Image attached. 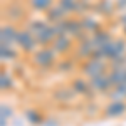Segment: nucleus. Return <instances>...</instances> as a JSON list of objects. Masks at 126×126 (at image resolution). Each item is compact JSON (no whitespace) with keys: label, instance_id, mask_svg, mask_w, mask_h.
<instances>
[{"label":"nucleus","instance_id":"28","mask_svg":"<svg viewBox=\"0 0 126 126\" xmlns=\"http://www.w3.org/2000/svg\"><path fill=\"white\" fill-rule=\"evenodd\" d=\"M42 126H59V121L56 118H46V121H44Z\"/></svg>","mask_w":126,"mask_h":126},{"label":"nucleus","instance_id":"14","mask_svg":"<svg viewBox=\"0 0 126 126\" xmlns=\"http://www.w3.org/2000/svg\"><path fill=\"white\" fill-rule=\"evenodd\" d=\"M56 3H57V0H25L27 9L32 10L34 14H46Z\"/></svg>","mask_w":126,"mask_h":126},{"label":"nucleus","instance_id":"7","mask_svg":"<svg viewBox=\"0 0 126 126\" xmlns=\"http://www.w3.org/2000/svg\"><path fill=\"white\" fill-rule=\"evenodd\" d=\"M50 47L54 49V52L57 54L59 57H67L71 54H74V49H76V40L69 35H61L56 37V40L52 42Z\"/></svg>","mask_w":126,"mask_h":126},{"label":"nucleus","instance_id":"16","mask_svg":"<svg viewBox=\"0 0 126 126\" xmlns=\"http://www.w3.org/2000/svg\"><path fill=\"white\" fill-rule=\"evenodd\" d=\"M79 19H81V24H82L84 32H86V34H89V35H93V34H96L97 30L103 29V24H101L97 19H94L93 15H89V14L81 15Z\"/></svg>","mask_w":126,"mask_h":126},{"label":"nucleus","instance_id":"2","mask_svg":"<svg viewBox=\"0 0 126 126\" xmlns=\"http://www.w3.org/2000/svg\"><path fill=\"white\" fill-rule=\"evenodd\" d=\"M103 59L106 62H111L114 59H121L126 56V37H114L109 44H106L104 47L99 49Z\"/></svg>","mask_w":126,"mask_h":126},{"label":"nucleus","instance_id":"22","mask_svg":"<svg viewBox=\"0 0 126 126\" xmlns=\"http://www.w3.org/2000/svg\"><path fill=\"white\" fill-rule=\"evenodd\" d=\"M20 52L14 46H5L2 44L0 46V57H2V62H15L19 59Z\"/></svg>","mask_w":126,"mask_h":126},{"label":"nucleus","instance_id":"27","mask_svg":"<svg viewBox=\"0 0 126 126\" xmlns=\"http://www.w3.org/2000/svg\"><path fill=\"white\" fill-rule=\"evenodd\" d=\"M118 12H126V0H114Z\"/></svg>","mask_w":126,"mask_h":126},{"label":"nucleus","instance_id":"26","mask_svg":"<svg viewBox=\"0 0 126 126\" xmlns=\"http://www.w3.org/2000/svg\"><path fill=\"white\" fill-rule=\"evenodd\" d=\"M99 111V106H96V103H87V108H86V114H89V116H93L94 113H97Z\"/></svg>","mask_w":126,"mask_h":126},{"label":"nucleus","instance_id":"13","mask_svg":"<svg viewBox=\"0 0 126 126\" xmlns=\"http://www.w3.org/2000/svg\"><path fill=\"white\" fill-rule=\"evenodd\" d=\"M56 30H54V27L50 25V24H47L44 29L40 30L39 34L35 35V40H37V44H39V47H50L52 46V42L56 40Z\"/></svg>","mask_w":126,"mask_h":126},{"label":"nucleus","instance_id":"11","mask_svg":"<svg viewBox=\"0 0 126 126\" xmlns=\"http://www.w3.org/2000/svg\"><path fill=\"white\" fill-rule=\"evenodd\" d=\"M89 84H91V87L96 91L97 94H103V96H106L108 93L113 89V84H111V81L108 78V72L106 74H99L96 78H91Z\"/></svg>","mask_w":126,"mask_h":126},{"label":"nucleus","instance_id":"19","mask_svg":"<svg viewBox=\"0 0 126 126\" xmlns=\"http://www.w3.org/2000/svg\"><path fill=\"white\" fill-rule=\"evenodd\" d=\"M94 12L104 15V17H111V15L116 12L114 0H96V3H94Z\"/></svg>","mask_w":126,"mask_h":126},{"label":"nucleus","instance_id":"10","mask_svg":"<svg viewBox=\"0 0 126 126\" xmlns=\"http://www.w3.org/2000/svg\"><path fill=\"white\" fill-rule=\"evenodd\" d=\"M19 25L10 24V22H3L0 27V40L5 46H15L17 42V35H19Z\"/></svg>","mask_w":126,"mask_h":126},{"label":"nucleus","instance_id":"6","mask_svg":"<svg viewBox=\"0 0 126 126\" xmlns=\"http://www.w3.org/2000/svg\"><path fill=\"white\" fill-rule=\"evenodd\" d=\"M69 86L71 89L76 93V96H82V97H87L89 101H93L94 97H96V91L91 87L89 84V79L84 78V76H76V78H72L69 81Z\"/></svg>","mask_w":126,"mask_h":126},{"label":"nucleus","instance_id":"5","mask_svg":"<svg viewBox=\"0 0 126 126\" xmlns=\"http://www.w3.org/2000/svg\"><path fill=\"white\" fill-rule=\"evenodd\" d=\"M15 46L20 49L22 54H27V56H32L39 49V44H37V40L34 37V34H30L25 27H20L19 29V35H17Z\"/></svg>","mask_w":126,"mask_h":126},{"label":"nucleus","instance_id":"18","mask_svg":"<svg viewBox=\"0 0 126 126\" xmlns=\"http://www.w3.org/2000/svg\"><path fill=\"white\" fill-rule=\"evenodd\" d=\"M113 39H114V37H113V34H111L108 29H104V27H103L101 30H97L96 34H93V35H91V40H93V44H94V47H96V49L104 47V46L109 44Z\"/></svg>","mask_w":126,"mask_h":126},{"label":"nucleus","instance_id":"24","mask_svg":"<svg viewBox=\"0 0 126 126\" xmlns=\"http://www.w3.org/2000/svg\"><path fill=\"white\" fill-rule=\"evenodd\" d=\"M14 86H15V78L12 76V72L2 69V72H0V87H2V93L12 91Z\"/></svg>","mask_w":126,"mask_h":126},{"label":"nucleus","instance_id":"12","mask_svg":"<svg viewBox=\"0 0 126 126\" xmlns=\"http://www.w3.org/2000/svg\"><path fill=\"white\" fill-rule=\"evenodd\" d=\"M76 93L71 89V86H61V87H56L52 91V99L56 103H61V104H69L76 99Z\"/></svg>","mask_w":126,"mask_h":126},{"label":"nucleus","instance_id":"15","mask_svg":"<svg viewBox=\"0 0 126 126\" xmlns=\"http://www.w3.org/2000/svg\"><path fill=\"white\" fill-rule=\"evenodd\" d=\"M66 30H67V35L72 37L74 40L78 39V37H81V35L84 34L81 19H79V17H67V19H66Z\"/></svg>","mask_w":126,"mask_h":126},{"label":"nucleus","instance_id":"9","mask_svg":"<svg viewBox=\"0 0 126 126\" xmlns=\"http://www.w3.org/2000/svg\"><path fill=\"white\" fill-rule=\"evenodd\" d=\"M94 50H96V47H94L93 40H91V37H89V39H86V40L76 42V49H74V54H72V56L76 57V61L84 62V61L93 57Z\"/></svg>","mask_w":126,"mask_h":126},{"label":"nucleus","instance_id":"30","mask_svg":"<svg viewBox=\"0 0 126 126\" xmlns=\"http://www.w3.org/2000/svg\"><path fill=\"white\" fill-rule=\"evenodd\" d=\"M125 35H126V27H125Z\"/></svg>","mask_w":126,"mask_h":126},{"label":"nucleus","instance_id":"17","mask_svg":"<svg viewBox=\"0 0 126 126\" xmlns=\"http://www.w3.org/2000/svg\"><path fill=\"white\" fill-rule=\"evenodd\" d=\"M69 15L62 10V7L59 5V3H56L54 7H50V9L44 14V19L47 20L49 24H57V22H61V20L67 19Z\"/></svg>","mask_w":126,"mask_h":126},{"label":"nucleus","instance_id":"20","mask_svg":"<svg viewBox=\"0 0 126 126\" xmlns=\"http://www.w3.org/2000/svg\"><path fill=\"white\" fill-rule=\"evenodd\" d=\"M57 3L69 17H81V3L79 0H57Z\"/></svg>","mask_w":126,"mask_h":126},{"label":"nucleus","instance_id":"4","mask_svg":"<svg viewBox=\"0 0 126 126\" xmlns=\"http://www.w3.org/2000/svg\"><path fill=\"white\" fill-rule=\"evenodd\" d=\"M79 71L84 78L91 79V78H96L99 74H106L109 71V62L106 61H97V59H87L84 62H81L79 66Z\"/></svg>","mask_w":126,"mask_h":126},{"label":"nucleus","instance_id":"25","mask_svg":"<svg viewBox=\"0 0 126 126\" xmlns=\"http://www.w3.org/2000/svg\"><path fill=\"white\" fill-rule=\"evenodd\" d=\"M12 116H14V108L10 106L9 103L3 101L2 106H0V123H2L0 126H7V123Z\"/></svg>","mask_w":126,"mask_h":126},{"label":"nucleus","instance_id":"23","mask_svg":"<svg viewBox=\"0 0 126 126\" xmlns=\"http://www.w3.org/2000/svg\"><path fill=\"white\" fill-rule=\"evenodd\" d=\"M24 118L27 119V123H30V125H34V126H42L44 121H46V116L40 113L39 109H35V108L27 109V111L24 113Z\"/></svg>","mask_w":126,"mask_h":126},{"label":"nucleus","instance_id":"3","mask_svg":"<svg viewBox=\"0 0 126 126\" xmlns=\"http://www.w3.org/2000/svg\"><path fill=\"white\" fill-rule=\"evenodd\" d=\"M3 19H7L5 22L10 24H22L27 20V5L20 3V2H10L7 3V7H3Z\"/></svg>","mask_w":126,"mask_h":126},{"label":"nucleus","instance_id":"8","mask_svg":"<svg viewBox=\"0 0 126 126\" xmlns=\"http://www.w3.org/2000/svg\"><path fill=\"white\" fill-rule=\"evenodd\" d=\"M126 114V99L121 101H108L103 108V116L106 119H116Z\"/></svg>","mask_w":126,"mask_h":126},{"label":"nucleus","instance_id":"21","mask_svg":"<svg viewBox=\"0 0 126 126\" xmlns=\"http://www.w3.org/2000/svg\"><path fill=\"white\" fill-rule=\"evenodd\" d=\"M76 67V57L74 56H67V57H61L56 64V71L61 74H69Z\"/></svg>","mask_w":126,"mask_h":126},{"label":"nucleus","instance_id":"29","mask_svg":"<svg viewBox=\"0 0 126 126\" xmlns=\"http://www.w3.org/2000/svg\"><path fill=\"white\" fill-rule=\"evenodd\" d=\"M118 20L126 27V12H121V15H119V19H118Z\"/></svg>","mask_w":126,"mask_h":126},{"label":"nucleus","instance_id":"1","mask_svg":"<svg viewBox=\"0 0 126 126\" xmlns=\"http://www.w3.org/2000/svg\"><path fill=\"white\" fill-rule=\"evenodd\" d=\"M57 61H59V56L54 52L52 47H39L30 56V62L37 69H42V71L56 69Z\"/></svg>","mask_w":126,"mask_h":126}]
</instances>
